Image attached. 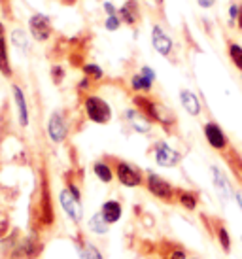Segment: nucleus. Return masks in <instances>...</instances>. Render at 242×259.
<instances>
[{
    "label": "nucleus",
    "mask_w": 242,
    "mask_h": 259,
    "mask_svg": "<svg viewBox=\"0 0 242 259\" xmlns=\"http://www.w3.org/2000/svg\"><path fill=\"white\" fill-rule=\"evenodd\" d=\"M84 106H86V114L87 117L91 119L93 123H99V125H104L112 119V110L108 106V102L104 99H100V97H87L86 102H84Z\"/></svg>",
    "instance_id": "1"
},
{
    "label": "nucleus",
    "mask_w": 242,
    "mask_h": 259,
    "mask_svg": "<svg viewBox=\"0 0 242 259\" xmlns=\"http://www.w3.org/2000/svg\"><path fill=\"white\" fill-rule=\"evenodd\" d=\"M146 187H148V191H150L153 197H157V199H161V201H165V202L174 201V195L178 191V189H174L165 178H161L159 174H153V172L148 174Z\"/></svg>",
    "instance_id": "2"
},
{
    "label": "nucleus",
    "mask_w": 242,
    "mask_h": 259,
    "mask_svg": "<svg viewBox=\"0 0 242 259\" xmlns=\"http://www.w3.org/2000/svg\"><path fill=\"white\" fill-rule=\"evenodd\" d=\"M115 176H117V180H119L121 186H125V187H138V186H142V182H144L142 172H140L135 165L127 163V161H117V163H115Z\"/></svg>",
    "instance_id": "3"
},
{
    "label": "nucleus",
    "mask_w": 242,
    "mask_h": 259,
    "mask_svg": "<svg viewBox=\"0 0 242 259\" xmlns=\"http://www.w3.org/2000/svg\"><path fill=\"white\" fill-rule=\"evenodd\" d=\"M135 104L138 106V112H140L142 115H146L150 121L163 123V125H169V123L174 121L172 117H165L161 104H157V102L150 101V99H146V97H136Z\"/></svg>",
    "instance_id": "4"
},
{
    "label": "nucleus",
    "mask_w": 242,
    "mask_h": 259,
    "mask_svg": "<svg viewBox=\"0 0 242 259\" xmlns=\"http://www.w3.org/2000/svg\"><path fill=\"white\" fill-rule=\"evenodd\" d=\"M59 201H61V206H63L64 214L70 218L72 222H74V223L82 222V216H84L82 201H79V199H76V197L68 191V187L61 191V195H59Z\"/></svg>",
    "instance_id": "5"
},
{
    "label": "nucleus",
    "mask_w": 242,
    "mask_h": 259,
    "mask_svg": "<svg viewBox=\"0 0 242 259\" xmlns=\"http://www.w3.org/2000/svg\"><path fill=\"white\" fill-rule=\"evenodd\" d=\"M29 30H30V34H32V38L38 40V42H46V40H50V36H51L50 19L42 14H34L29 21Z\"/></svg>",
    "instance_id": "6"
},
{
    "label": "nucleus",
    "mask_w": 242,
    "mask_h": 259,
    "mask_svg": "<svg viewBox=\"0 0 242 259\" xmlns=\"http://www.w3.org/2000/svg\"><path fill=\"white\" fill-rule=\"evenodd\" d=\"M205 137H207L208 144L218 151L225 150L227 144H229V140H227V137H225L223 129H221L218 123H214V121H208L207 125H205Z\"/></svg>",
    "instance_id": "7"
},
{
    "label": "nucleus",
    "mask_w": 242,
    "mask_h": 259,
    "mask_svg": "<svg viewBox=\"0 0 242 259\" xmlns=\"http://www.w3.org/2000/svg\"><path fill=\"white\" fill-rule=\"evenodd\" d=\"M180 153L176 150H172L171 146L167 144V142H157L155 144V161H157V165H161V166H176L180 163Z\"/></svg>",
    "instance_id": "8"
},
{
    "label": "nucleus",
    "mask_w": 242,
    "mask_h": 259,
    "mask_svg": "<svg viewBox=\"0 0 242 259\" xmlns=\"http://www.w3.org/2000/svg\"><path fill=\"white\" fill-rule=\"evenodd\" d=\"M66 121H64V115L61 112H53L50 115V121H48V135H50L51 142H63L66 138Z\"/></svg>",
    "instance_id": "9"
},
{
    "label": "nucleus",
    "mask_w": 242,
    "mask_h": 259,
    "mask_svg": "<svg viewBox=\"0 0 242 259\" xmlns=\"http://www.w3.org/2000/svg\"><path fill=\"white\" fill-rule=\"evenodd\" d=\"M42 252V242L38 240V237H29L25 238L21 244H17V250L14 253V259H36Z\"/></svg>",
    "instance_id": "10"
},
{
    "label": "nucleus",
    "mask_w": 242,
    "mask_h": 259,
    "mask_svg": "<svg viewBox=\"0 0 242 259\" xmlns=\"http://www.w3.org/2000/svg\"><path fill=\"white\" fill-rule=\"evenodd\" d=\"M151 44H153V50L159 53V55H163V57H169L172 51V40L167 36V32H165L159 25L153 27L151 30Z\"/></svg>",
    "instance_id": "11"
},
{
    "label": "nucleus",
    "mask_w": 242,
    "mask_h": 259,
    "mask_svg": "<svg viewBox=\"0 0 242 259\" xmlns=\"http://www.w3.org/2000/svg\"><path fill=\"white\" fill-rule=\"evenodd\" d=\"M119 15L121 23H127V25H136V23L140 21V8H138V2L136 0H127L123 6L119 8Z\"/></svg>",
    "instance_id": "12"
},
{
    "label": "nucleus",
    "mask_w": 242,
    "mask_h": 259,
    "mask_svg": "<svg viewBox=\"0 0 242 259\" xmlns=\"http://www.w3.org/2000/svg\"><path fill=\"white\" fill-rule=\"evenodd\" d=\"M212 178H214V186L218 189V193L221 195V199L229 201L233 197V187H231L229 180L225 178V174L221 172L218 166H212Z\"/></svg>",
    "instance_id": "13"
},
{
    "label": "nucleus",
    "mask_w": 242,
    "mask_h": 259,
    "mask_svg": "<svg viewBox=\"0 0 242 259\" xmlns=\"http://www.w3.org/2000/svg\"><path fill=\"white\" fill-rule=\"evenodd\" d=\"M14 99H15V104H17V112H19V123H21L23 127H27L29 125V108H27V99H25V93H23V89L19 85H14Z\"/></svg>",
    "instance_id": "14"
},
{
    "label": "nucleus",
    "mask_w": 242,
    "mask_h": 259,
    "mask_svg": "<svg viewBox=\"0 0 242 259\" xmlns=\"http://www.w3.org/2000/svg\"><path fill=\"white\" fill-rule=\"evenodd\" d=\"M100 214H102L104 220L112 225V223H117L121 220L123 208H121V204L117 201H106L102 204V208H100Z\"/></svg>",
    "instance_id": "15"
},
{
    "label": "nucleus",
    "mask_w": 242,
    "mask_h": 259,
    "mask_svg": "<svg viewBox=\"0 0 242 259\" xmlns=\"http://www.w3.org/2000/svg\"><path fill=\"white\" fill-rule=\"evenodd\" d=\"M180 101H182V106H184V110L187 112V114H191V115L200 114V102L195 93L184 89V91L180 93Z\"/></svg>",
    "instance_id": "16"
},
{
    "label": "nucleus",
    "mask_w": 242,
    "mask_h": 259,
    "mask_svg": "<svg viewBox=\"0 0 242 259\" xmlns=\"http://www.w3.org/2000/svg\"><path fill=\"white\" fill-rule=\"evenodd\" d=\"M0 72L4 76H12V66L8 59V46H6V34H4V25L0 23Z\"/></svg>",
    "instance_id": "17"
},
{
    "label": "nucleus",
    "mask_w": 242,
    "mask_h": 259,
    "mask_svg": "<svg viewBox=\"0 0 242 259\" xmlns=\"http://www.w3.org/2000/svg\"><path fill=\"white\" fill-rule=\"evenodd\" d=\"M93 170H95V176H97L100 182H104V184H110V182L114 180V170H112L110 165H106L104 161H97V163L93 165Z\"/></svg>",
    "instance_id": "18"
},
{
    "label": "nucleus",
    "mask_w": 242,
    "mask_h": 259,
    "mask_svg": "<svg viewBox=\"0 0 242 259\" xmlns=\"http://www.w3.org/2000/svg\"><path fill=\"white\" fill-rule=\"evenodd\" d=\"M176 195H178V202L184 206L185 210H195L197 208V204H199V197H197V193H193V191H176Z\"/></svg>",
    "instance_id": "19"
},
{
    "label": "nucleus",
    "mask_w": 242,
    "mask_h": 259,
    "mask_svg": "<svg viewBox=\"0 0 242 259\" xmlns=\"http://www.w3.org/2000/svg\"><path fill=\"white\" fill-rule=\"evenodd\" d=\"M151 85H153V81L148 79L146 76H142V74H135L131 78V87L135 91H138V93H148V91H151Z\"/></svg>",
    "instance_id": "20"
},
{
    "label": "nucleus",
    "mask_w": 242,
    "mask_h": 259,
    "mask_svg": "<svg viewBox=\"0 0 242 259\" xmlns=\"http://www.w3.org/2000/svg\"><path fill=\"white\" fill-rule=\"evenodd\" d=\"M108 225H110V223L104 220V216H102L100 212H97V214L89 220V229H91L93 233H97V235H106Z\"/></svg>",
    "instance_id": "21"
},
{
    "label": "nucleus",
    "mask_w": 242,
    "mask_h": 259,
    "mask_svg": "<svg viewBox=\"0 0 242 259\" xmlns=\"http://www.w3.org/2000/svg\"><path fill=\"white\" fill-rule=\"evenodd\" d=\"M216 235H218V242H220L221 250L225 253L231 252V237H229V231L225 229V225H218Z\"/></svg>",
    "instance_id": "22"
},
{
    "label": "nucleus",
    "mask_w": 242,
    "mask_h": 259,
    "mask_svg": "<svg viewBox=\"0 0 242 259\" xmlns=\"http://www.w3.org/2000/svg\"><path fill=\"white\" fill-rule=\"evenodd\" d=\"M12 42L15 44L17 50L29 51V38H27V34H25L21 29H15L14 32H12Z\"/></svg>",
    "instance_id": "23"
},
{
    "label": "nucleus",
    "mask_w": 242,
    "mask_h": 259,
    "mask_svg": "<svg viewBox=\"0 0 242 259\" xmlns=\"http://www.w3.org/2000/svg\"><path fill=\"white\" fill-rule=\"evenodd\" d=\"M79 255H82V259H104L102 253L99 252V248H95L89 242H84L79 246Z\"/></svg>",
    "instance_id": "24"
},
{
    "label": "nucleus",
    "mask_w": 242,
    "mask_h": 259,
    "mask_svg": "<svg viewBox=\"0 0 242 259\" xmlns=\"http://www.w3.org/2000/svg\"><path fill=\"white\" fill-rule=\"evenodd\" d=\"M229 57L233 61V65H235L238 70H242V48L238 44H235V42L229 44Z\"/></svg>",
    "instance_id": "25"
},
{
    "label": "nucleus",
    "mask_w": 242,
    "mask_h": 259,
    "mask_svg": "<svg viewBox=\"0 0 242 259\" xmlns=\"http://www.w3.org/2000/svg\"><path fill=\"white\" fill-rule=\"evenodd\" d=\"M84 74L89 79H102V76H104V72H102V68L99 65H86L84 66Z\"/></svg>",
    "instance_id": "26"
},
{
    "label": "nucleus",
    "mask_w": 242,
    "mask_h": 259,
    "mask_svg": "<svg viewBox=\"0 0 242 259\" xmlns=\"http://www.w3.org/2000/svg\"><path fill=\"white\" fill-rule=\"evenodd\" d=\"M121 25V19L119 15H112V17H108L106 23H104V27H106L108 30H117Z\"/></svg>",
    "instance_id": "27"
},
{
    "label": "nucleus",
    "mask_w": 242,
    "mask_h": 259,
    "mask_svg": "<svg viewBox=\"0 0 242 259\" xmlns=\"http://www.w3.org/2000/svg\"><path fill=\"white\" fill-rule=\"evenodd\" d=\"M51 78H53L55 83H61L64 78V70L61 68V66H53V68H51Z\"/></svg>",
    "instance_id": "28"
},
{
    "label": "nucleus",
    "mask_w": 242,
    "mask_h": 259,
    "mask_svg": "<svg viewBox=\"0 0 242 259\" xmlns=\"http://www.w3.org/2000/svg\"><path fill=\"white\" fill-rule=\"evenodd\" d=\"M104 12L108 14V17H112V15H117V12H119V10H117L112 2H104Z\"/></svg>",
    "instance_id": "29"
},
{
    "label": "nucleus",
    "mask_w": 242,
    "mask_h": 259,
    "mask_svg": "<svg viewBox=\"0 0 242 259\" xmlns=\"http://www.w3.org/2000/svg\"><path fill=\"white\" fill-rule=\"evenodd\" d=\"M238 12H240V6H238V4H231V8H229V17H231V21H236Z\"/></svg>",
    "instance_id": "30"
},
{
    "label": "nucleus",
    "mask_w": 242,
    "mask_h": 259,
    "mask_svg": "<svg viewBox=\"0 0 242 259\" xmlns=\"http://www.w3.org/2000/svg\"><path fill=\"white\" fill-rule=\"evenodd\" d=\"M169 259H187V253H185L182 248H178V250H174V252L169 255Z\"/></svg>",
    "instance_id": "31"
},
{
    "label": "nucleus",
    "mask_w": 242,
    "mask_h": 259,
    "mask_svg": "<svg viewBox=\"0 0 242 259\" xmlns=\"http://www.w3.org/2000/svg\"><path fill=\"white\" fill-rule=\"evenodd\" d=\"M140 74H142V76H146L148 79H151V81L155 79V72L151 70L150 66H142V70H140Z\"/></svg>",
    "instance_id": "32"
},
{
    "label": "nucleus",
    "mask_w": 242,
    "mask_h": 259,
    "mask_svg": "<svg viewBox=\"0 0 242 259\" xmlns=\"http://www.w3.org/2000/svg\"><path fill=\"white\" fill-rule=\"evenodd\" d=\"M214 2H216V0H197V4H199L200 8H212Z\"/></svg>",
    "instance_id": "33"
},
{
    "label": "nucleus",
    "mask_w": 242,
    "mask_h": 259,
    "mask_svg": "<svg viewBox=\"0 0 242 259\" xmlns=\"http://www.w3.org/2000/svg\"><path fill=\"white\" fill-rule=\"evenodd\" d=\"M236 25H238V29L242 30V6H240V12H238V17H236Z\"/></svg>",
    "instance_id": "34"
},
{
    "label": "nucleus",
    "mask_w": 242,
    "mask_h": 259,
    "mask_svg": "<svg viewBox=\"0 0 242 259\" xmlns=\"http://www.w3.org/2000/svg\"><path fill=\"white\" fill-rule=\"evenodd\" d=\"M235 197H236V202H238V206H240V210H242V191H236Z\"/></svg>",
    "instance_id": "35"
},
{
    "label": "nucleus",
    "mask_w": 242,
    "mask_h": 259,
    "mask_svg": "<svg viewBox=\"0 0 242 259\" xmlns=\"http://www.w3.org/2000/svg\"><path fill=\"white\" fill-rule=\"evenodd\" d=\"M61 2H63V4H70V6L72 4H76V0H61Z\"/></svg>",
    "instance_id": "36"
},
{
    "label": "nucleus",
    "mask_w": 242,
    "mask_h": 259,
    "mask_svg": "<svg viewBox=\"0 0 242 259\" xmlns=\"http://www.w3.org/2000/svg\"><path fill=\"white\" fill-rule=\"evenodd\" d=\"M155 2H157V4H163L165 0H155Z\"/></svg>",
    "instance_id": "37"
},
{
    "label": "nucleus",
    "mask_w": 242,
    "mask_h": 259,
    "mask_svg": "<svg viewBox=\"0 0 242 259\" xmlns=\"http://www.w3.org/2000/svg\"><path fill=\"white\" fill-rule=\"evenodd\" d=\"M191 259H199V257H191Z\"/></svg>",
    "instance_id": "38"
}]
</instances>
